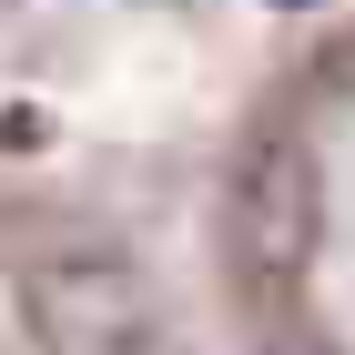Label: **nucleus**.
Listing matches in <instances>:
<instances>
[{"mask_svg": "<svg viewBox=\"0 0 355 355\" xmlns=\"http://www.w3.org/2000/svg\"><path fill=\"white\" fill-rule=\"evenodd\" d=\"M21 325L41 355H153V274L122 234H61L21 264Z\"/></svg>", "mask_w": 355, "mask_h": 355, "instance_id": "f257e3e1", "label": "nucleus"}, {"mask_svg": "<svg viewBox=\"0 0 355 355\" xmlns=\"http://www.w3.org/2000/svg\"><path fill=\"white\" fill-rule=\"evenodd\" d=\"M223 214H234V254H244L254 274H295L304 254H315V234H325V173H315V153L284 142V132H264L244 163H234Z\"/></svg>", "mask_w": 355, "mask_h": 355, "instance_id": "f03ea898", "label": "nucleus"}, {"mask_svg": "<svg viewBox=\"0 0 355 355\" xmlns=\"http://www.w3.org/2000/svg\"><path fill=\"white\" fill-rule=\"evenodd\" d=\"M254 355H335V345H315V335H295V325H284V335H264Z\"/></svg>", "mask_w": 355, "mask_h": 355, "instance_id": "7ed1b4c3", "label": "nucleus"}, {"mask_svg": "<svg viewBox=\"0 0 355 355\" xmlns=\"http://www.w3.org/2000/svg\"><path fill=\"white\" fill-rule=\"evenodd\" d=\"M264 10H304V0H264Z\"/></svg>", "mask_w": 355, "mask_h": 355, "instance_id": "20e7f679", "label": "nucleus"}]
</instances>
